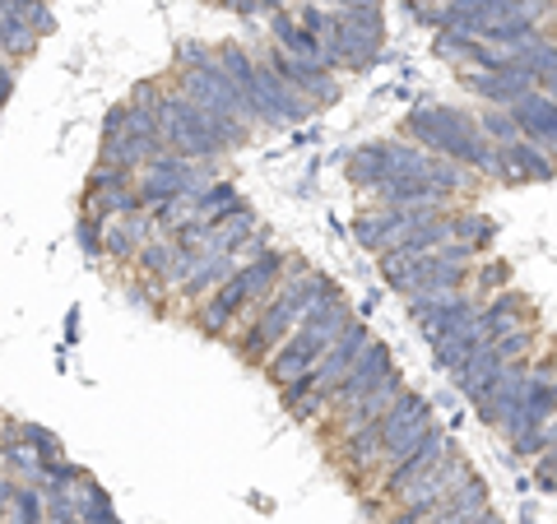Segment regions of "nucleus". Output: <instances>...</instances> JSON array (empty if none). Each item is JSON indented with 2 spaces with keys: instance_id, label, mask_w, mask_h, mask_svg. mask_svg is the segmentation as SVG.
<instances>
[{
  "instance_id": "30",
  "label": "nucleus",
  "mask_w": 557,
  "mask_h": 524,
  "mask_svg": "<svg viewBox=\"0 0 557 524\" xmlns=\"http://www.w3.org/2000/svg\"><path fill=\"white\" fill-rule=\"evenodd\" d=\"M223 5H242V10H247V0H223Z\"/></svg>"
},
{
  "instance_id": "17",
  "label": "nucleus",
  "mask_w": 557,
  "mask_h": 524,
  "mask_svg": "<svg viewBox=\"0 0 557 524\" xmlns=\"http://www.w3.org/2000/svg\"><path fill=\"white\" fill-rule=\"evenodd\" d=\"M507 112H511V121L520 126V135L534 139L539 149L553 153V159H557V98L530 89V93H520Z\"/></svg>"
},
{
  "instance_id": "10",
  "label": "nucleus",
  "mask_w": 557,
  "mask_h": 524,
  "mask_svg": "<svg viewBox=\"0 0 557 524\" xmlns=\"http://www.w3.org/2000/svg\"><path fill=\"white\" fill-rule=\"evenodd\" d=\"M209 182H214L209 163L182 159V153H172V149L168 153H153V159L145 163V172H139V204L159 209L172 196H182V190H196V186H209Z\"/></svg>"
},
{
  "instance_id": "5",
  "label": "nucleus",
  "mask_w": 557,
  "mask_h": 524,
  "mask_svg": "<svg viewBox=\"0 0 557 524\" xmlns=\"http://www.w3.org/2000/svg\"><path fill=\"white\" fill-rule=\"evenodd\" d=\"M284 270H288V255L278 251V247H270L265 255H256L251 265H242L223 288L209 292L205 302L190 311V321H196V329H205L209 339L233 335V329L270 297V288L278 284V278H284Z\"/></svg>"
},
{
  "instance_id": "2",
  "label": "nucleus",
  "mask_w": 557,
  "mask_h": 524,
  "mask_svg": "<svg viewBox=\"0 0 557 524\" xmlns=\"http://www.w3.org/2000/svg\"><path fill=\"white\" fill-rule=\"evenodd\" d=\"M432 427H437V423H432L428 399L405 390V399H399V404L381 417L376 427L354 436V441L335 446V460H339V469L348 478H368V483H362V492H372V487L381 483V474H391V469L405 460Z\"/></svg>"
},
{
  "instance_id": "22",
  "label": "nucleus",
  "mask_w": 557,
  "mask_h": 524,
  "mask_svg": "<svg viewBox=\"0 0 557 524\" xmlns=\"http://www.w3.org/2000/svg\"><path fill=\"white\" fill-rule=\"evenodd\" d=\"M450 237L465 241L469 251H483V247H493V237H497V223L487 219V214H474V209H450Z\"/></svg>"
},
{
  "instance_id": "27",
  "label": "nucleus",
  "mask_w": 557,
  "mask_h": 524,
  "mask_svg": "<svg viewBox=\"0 0 557 524\" xmlns=\"http://www.w3.org/2000/svg\"><path fill=\"white\" fill-rule=\"evenodd\" d=\"M47 524H84L70 501V487H47Z\"/></svg>"
},
{
  "instance_id": "20",
  "label": "nucleus",
  "mask_w": 557,
  "mask_h": 524,
  "mask_svg": "<svg viewBox=\"0 0 557 524\" xmlns=\"http://www.w3.org/2000/svg\"><path fill=\"white\" fill-rule=\"evenodd\" d=\"M70 501H75V511H79L84 524H121L116 511H112V501H108V492H102L89 474L70 483Z\"/></svg>"
},
{
  "instance_id": "12",
  "label": "nucleus",
  "mask_w": 557,
  "mask_h": 524,
  "mask_svg": "<svg viewBox=\"0 0 557 524\" xmlns=\"http://www.w3.org/2000/svg\"><path fill=\"white\" fill-rule=\"evenodd\" d=\"M483 297L474 288H450V292H428V297H413L409 302V316L418 325V335L428 344H442L446 335H456L460 325H469L479 316Z\"/></svg>"
},
{
  "instance_id": "24",
  "label": "nucleus",
  "mask_w": 557,
  "mask_h": 524,
  "mask_svg": "<svg viewBox=\"0 0 557 524\" xmlns=\"http://www.w3.org/2000/svg\"><path fill=\"white\" fill-rule=\"evenodd\" d=\"M38 38H42V33L33 28L28 20H20V14H5V10H0V57H5V61L28 57V51L38 47Z\"/></svg>"
},
{
  "instance_id": "26",
  "label": "nucleus",
  "mask_w": 557,
  "mask_h": 524,
  "mask_svg": "<svg viewBox=\"0 0 557 524\" xmlns=\"http://www.w3.org/2000/svg\"><path fill=\"white\" fill-rule=\"evenodd\" d=\"M5 432L20 436V441H28L42 460H65V446L57 441V432H47L42 423H5Z\"/></svg>"
},
{
  "instance_id": "13",
  "label": "nucleus",
  "mask_w": 557,
  "mask_h": 524,
  "mask_svg": "<svg viewBox=\"0 0 557 524\" xmlns=\"http://www.w3.org/2000/svg\"><path fill=\"white\" fill-rule=\"evenodd\" d=\"M450 456H456V441H450V436H446L442 427H432V432L423 436V441H418V446L409 450V456L391 469V474H381V483L368 492V501H372V506H381V501H391V506H395V497L405 492V487L423 483V478L432 474V469H442Z\"/></svg>"
},
{
  "instance_id": "23",
  "label": "nucleus",
  "mask_w": 557,
  "mask_h": 524,
  "mask_svg": "<svg viewBox=\"0 0 557 524\" xmlns=\"http://www.w3.org/2000/svg\"><path fill=\"white\" fill-rule=\"evenodd\" d=\"M344 172H348V182H354V186L376 190L381 182H386V153H381V139H372V145H362V149L348 153Z\"/></svg>"
},
{
  "instance_id": "7",
  "label": "nucleus",
  "mask_w": 557,
  "mask_h": 524,
  "mask_svg": "<svg viewBox=\"0 0 557 524\" xmlns=\"http://www.w3.org/2000/svg\"><path fill=\"white\" fill-rule=\"evenodd\" d=\"M368 344H372L368 325L354 321L335 344H330V353L317 366H311L302 380H293V386L278 390V395H284V409L298 417V423H317V417H325L330 395H335L344 380H348V372H354V362L362 358V348H368Z\"/></svg>"
},
{
  "instance_id": "8",
  "label": "nucleus",
  "mask_w": 557,
  "mask_h": 524,
  "mask_svg": "<svg viewBox=\"0 0 557 524\" xmlns=\"http://www.w3.org/2000/svg\"><path fill=\"white\" fill-rule=\"evenodd\" d=\"M330 47V65L335 70H372V61L386 47V14H381V0H354V5H339L335 20L325 33Z\"/></svg>"
},
{
  "instance_id": "11",
  "label": "nucleus",
  "mask_w": 557,
  "mask_h": 524,
  "mask_svg": "<svg viewBox=\"0 0 557 524\" xmlns=\"http://www.w3.org/2000/svg\"><path fill=\"white\" fill-rule=\"evenodd\" d=\"M247 98H251V112H256L260 126H298V121H307L317 112V102L302 98L298 89H288L265 57H256V75H251Z\"/></svg>"
},
{
  "instance_id": "19",
  "label": "nucleus",
  "mask_w": 557,
  "mask_h": 524,
  "mask_svg": "<svg viewBox=\"0 0 557 524\" xmlns=\"http://www.w3.org/2000/svg\"><path fill=\"white\" fill-rule=\"evenodd\" d=\"M237 209H242V196H237L233 182H209V186L200 190L196 219H190V223H205V228H214V223H223L228 214H237Z\"/></svg>"
},
{
  "instance_id": "15",
  "label": "nucleus",
  "mask_w": 557,
  "mask_h": 524,
  "mask_svg": "<svg viewBox=\"0 0 557 524\" xmlns=\"http://www.w3.org/2000/svg\"><path fill=\"white\" fill-rule=\"evenodd\" d=\"M265 61L274 65V75L288 84V89H298L302 98H311L317 108H330V102H339V79H335V70H325L317 61H307V57H293V51L284 47H270L265 51Z\"/></svg>"
},
{
  "instance_id": "29",
  "label": "nucleus",
  "mask_w": 557,
  "mask_h": 524,
  "mask_svg": "<svg viewBox=\"0 0 557 524\" xmlns=\"http://www.w3.org/2000/svg\"><path fill=\"white\" fill-rule=\"evenodd\" d=\"M10 93H14V70H10V61L0 57V108L10 102Z\"/></svg>"
},
{
  "instance_id": "21",
  "label": "nucleus",
  "mask_w": 557,
  "mask_h": 524,
  "mask_svg": "<svg viewBox=\"0 0 557 524\" xmlns=\"http://www.w3.org/2000/svg\"><path fill=\"white\" fill-rule=\"evenodd\" d=\"M0 464H5L20 483H38V487H42V469H47V460H42L28 441H20V436H10V432H5V441H0Z\"/></svg>"
},
{
  "instance_id": "6",
  "label": "nucleus",
  "mask_w": 557,
  "mask_h": 524,
  "mask_svg": "<svg viewBox=\"0 0 557 524\" xmlns=\"http://www.w3.org/2000/svg\"><path fill=\"white\" fill-rule=\"evenodd\" d=\"M354 321H358V316H354V307L344 302V292L325 297V302H321L317 311H307V321L274 348V358L260 366V372H265L270 386H278V390L293 386V380H302L311 366H317V362L330 353V344H335Z\"/></svg>"
},
{
  "instance_id": "25",
  "label": "nucleus",
  "mask_w": 557,
  "mask_h": 524,
  "mask_svg": "<svg viewBox=\"0 0 557 524\" xmlns=\"http://www.w3.org/2000/svg\"><path fill=\"white\" fill-rule=\"evenodd\" d=\"M0 524H47V492L38 483H20V492H14Z\"/></svg>"
},
{
  "instance_id": "9",
  "label": "nucleus",
  "mask_w": 557,
  "mask_h": 524,
  "mask_svg": "<svg viewBox=\"0 0 557 524\" xmlns=\"http://www.w3.org/2000/svg\"><path fill=\"white\" fill-rule=\"evenodd\" d=\"M177 89H186L196 102H205V108H214V112H223V116H237V121H247V126H256V112H251L247 93H242L237 84L223 75L219 51L182 47V61H177Z\"/></svg>"
},
{
  "instance_id": "28",
  "label": "nucleus",
  "mask_w": 557,
  "mask_h": 524,
  "mask_svg": "<svg viewBox=\"0 0 557 524\" xmlns=\"http://www.w3.org/2000/svg\"><path fill=\"white\" fill-rule=\"evenodd\" d=\"M75 237H79V251L84 255H102V219H94V214H79V223H75Z\"/></svg>"
},
{
  "instance_id": "18",
  "label": "nucleus",
  "mask_w": 557,
  "mask_h": 524,
  "mask_svg": "<svg viewBox=\"0 0 557 524\" xmlns=\"http://www.w3.org/2000/svg\"><path fill=\"white\" fill-rule=\"evenodd\" d=\"M270 28H274V42L284 47V51L317 61V65H325V70H335V65H330V47H325V38H321V33H311V28L298 20V14H284V10H278L274 20H270Z\"/></svg>"
},
{
  "instance_id": "14",
  "label": "nucleus",
  "mask_w": 557,
  "mask_h": 524,
  "mask_svg": "<svg viewBox=\"0 0 557 524\" xmlns=\"http://www.w3.org/2000/svg\"><path fill=\"white\" fill-rule=\"evenodd\" d=\"M405 390H409V386H405V380H399V372H395V376L381 380V386H376L368 399H358L354 409L330 413V417H325V423H330V441L344 446V441H354V436H362L368 427H376L381 417H386V413L399 404V399H405Z\"/></svg>"
},
{
  "instance_id": "1",
  "label": "nucleus",
  "mask_w": 557,
  "mask_h": 524,
  "mask_svg": "<svg viewBox=\"0 0 557 524\" xmlns=\"http://www.w3.org/2000/svg\"><path fill=\"white\" fill-rule=\"evenodd\" d=\"M335 292L339 288L330 284L321 270H311L307 260L288 255L284 278H278L265 302H260L251 316L233 329V335H237V353L247 358V362H256V366H265L274 358V348L307 321V311H317L325 297H335Z\"/></svg>"
},
{
  "instance_id": "4",
  "label": "nucleus",
  "mask_w": 557,
  "mask_h": 524,
  "mask_svg": "<svg viewBox=\"0 0 557 524\" xmlns=\"http://www.w3.org/2000/svg\"><path fill=\"white\" fill-rule=\"evenodd\" d=\"M159 126H163V139H168L172 153H182V159H200V163H214L219 153L242 149L251 139L247 121L205 108V102H196L186 89H177V84H172V89L163 84Z\"/></svg>"
},
{
  "instance_id": "16",
  "label": "nucleus",
  "mask_w": 557,
  "mask_h": 524,
  "mask_svg": "<svg viewBox=\"0 0 557 524\" xmlns=\"http://www.w3.org/2000/svg\"><path fill=\"white\" fill-rule=\"evenodd\" d=\"M153 233H159V223H153L145 209H139V214H112V219H102V255H108L112 265H135L139 251L149 247Z\"/></svg>"
},
{
  "instance_id": "3",
  "label": "nucleus",
  "mask_w": 557,
  "mask_h": 524,
  "mask_svg": "<svg viewBox=\"0 0 557 524\" xmlns=\"http://www.w3.org/2000/svg\"><path fill=\"white\" fill-rule=\"evenodd\" d=\"M405 139H413L418 149L437 153V159H456L465 163L474 177L497 182L502 172V153L497 145L483 135L479 126V112H460V108H442V102H423L405 116Z\"/></svg>"
},
{
  "instance_id": "31",
  "label": "nucleus",
  "mask_w": 557,
  "mask_h": 524,
  "mask_svg": "<svg viewBox=\"0 0 557 524\" xmlns=\"http://www.w3.org/2000/svg\"><path fill=\"white\" fill-rule=\"evenodd\" d=\"M5 423H10V417H0V441H5Z\"/></svg>"
}]
</instances>
